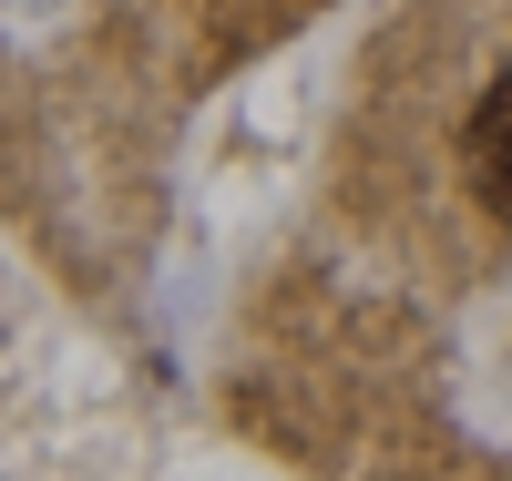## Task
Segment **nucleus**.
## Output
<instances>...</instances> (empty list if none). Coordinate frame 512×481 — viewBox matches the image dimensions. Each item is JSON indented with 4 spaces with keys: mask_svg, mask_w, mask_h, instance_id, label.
<instances>
[{
    "mask_svg": "<svg viewBox=\"0 0 512 481\" xmlns=\"http://www.w3.org/2000/svg\"><path fill=\"white\" fill-rule=\"evenodd\" d=\"M472 185L492 195V215H512V72L472 103Z\"/></svg>",
    "mask_w": 512,
    "mask_h": 481,
    "instance_id": "f257e3e1",
    "label": "nucleus"
}]
</instances>
